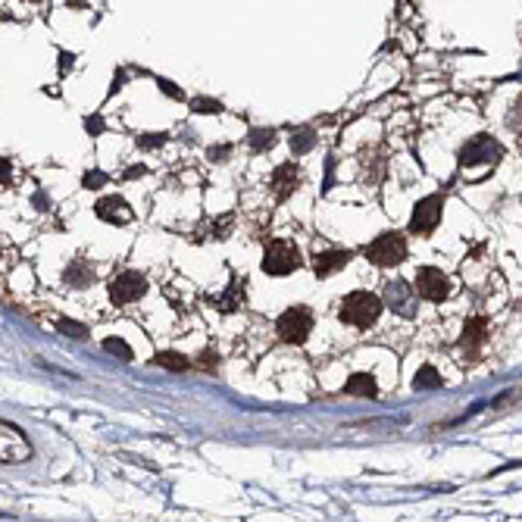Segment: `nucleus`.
<instances>
[{
	"label": "nucleus",
	"mask_w": 522,
	"mask_h": 522,
	"mask_svg": "<svg viewBox=\"0 0 522 522\" xmlns=\"http://www.w3.org/2000/svg\"><path fill=\"white\" fill-rule=\"evenodd\" d=\"M13 182V163L7 157H0V188Z\"/></svg>",
	"instance_id": "29"
},
{
	"label": "nucleus",
	"mask_w": 522,
	"mask_h": 522,
	"mask_svg": "<svg viewBox=\"0 0 522 522\" xmlns=\"http://www.w3.org/2000/svg\"><path fill=\"white\" fill-rule=\"evenodd\" d=\"M191 110H194V113L216 116V113H222V103L213 101V97H194V101H191Z\"/></svg>",
	"instance_id": "23"
},
{
	"label": "nucleus",
	"mask_w": 522,
	"mask_h": 522,
	"mask_svg": "<svg viewBox=\"0 0 522 522\" xmlns=\"http://www.w3.org/2000/svg\"><path fill=\"white\" fill-rule=\"evenodd\" d=\"M144 172H147V169H144V166H141V163H138V166H128V169L122 172V182H132V178H141V176H144Z\"/></svg>",
	"instance_id": "31"
},
{
	"label": "nucleus",
	"mask_w": 522,
	"mask_h": 522,
	"mask_svg": "<svg viewBox=\"0 0 522 522\" xmlns=\"http://www.w3.org/2000/svg\"><path fill=\"white\" fill-rule=\"evenodd\" d=\"M485 341H488V319H485V316H472V319H466L463 335H460V347L469 353V360H475L478 347H482Z\"/></svg>",
	"instance_id": "13"
},
{
	"label": "nucleus",
	"mask_w": 522,
	"mask_h": 522,
	"mask_svg": "<svg viewBox=\"0 0 522 522\" xmlns=\"http://www.w3.org/2000/svg\"><path fill=\"white\" fill-rule=\"evenodd\" d=\"M347 263H351V251H322L313 257V272L316 278H328L344 269Z\"/></svg>",
	"instance_id": "14"
},
{
	"label": "nucleus",
	"mask_w": 522,
	"mask_h": 522,
	"mask_svg": "<svg viewBox=\"0 0 522 522\" xmlns=\"http://www.w3.org/2000/svg\"><path fill=\"white\" fill-rule=\"evenodd\" d=\"M382 307H391L397 316H403V319H410V316H416V291L413 285L407 282V278H394V282L385 285L382 291Z\"/></svg>",
	"instance_id": "9"
},
{
	"label": "nucleus",
	"mask_w": 522,
	"mask_h": 522,
	"mask_svg": "<svg viewBox=\"0 0 522 522\" xmlns=\"http://www.w3.org/2000/svg\"><path fill=\"white\" fill-rule=\"evenodd\" d=\"M110 182V176H107V172H85V176H82V188H88V191H97V188H103V185H107Z\"/></svg>",
	"instance_id": "25"
},
{
	"label": "nucleus",
	"mask_w": 522,
	"mask_h": 522,
	"mask_svg": "<svg viewBox=\"0 0 522 522\" xmlns=\"http://www.w3.org/2000/svg\"><path fill=\"white\" fill-rule=\"evenodd\" d=\"M500 157H503V147L497 144L491 135H475V138H469L460 147L457 163L463 166V169H472V166H497Z\"/></svg>",
	"instance_id": "3"
},
{
	"label": "nucleus",
	"mask_w": 522,
	"mask_h": 522,
	"mask_svg": "<svg viewBox=\"0 0 522 522\" xmlns=\"http://www.w3.org/2000/svg\"><path fill=\"white\" fill-rule=\"evenodd\" d=\"M32 203H35V210H51V197H47L44 191H38V194L32 197Z\"/></svg>",
	"instance_id": "32"
},
{
	"label": "nucleus",
	"mask_w": 522,
	"mask_h": 522,
	"mask_svg": "<svg viewBox=\"0 0 522 522\" xmlns=\"http://www.w3.org/2000/svg\"><path fill=\"white\" fill-rule=\"evenodd\" d=\"M63 282L72 285V288H85V285L94 282V269H91V263H85V260H72L63 272Z\"/></svg>",
	"instance_id": "17"
},
{
	"label": "nucleus",
	"mask_w": 522,
	"mask_h": 522,
	"mask_svg": "<svg viewBox=\"0 0 522 522\" xmlns=\"http://www.w3.org/2000/svg\"><path fill=\"white\" fill-rule=\"evenodd\" d=\"M247 144H251L253 153H263L276 144V132H272V128H253V132L247 135Z\"/></svg>",
	"instance_id": "19"
},
{
	"label": "nucleus",
	"mask_w": 522,
	"mask_h": 522,
	"mask_svg": "<svg viewBox=\"0 0 522 522\" xmlns=\"http://www.w3.org/2000/svg\"><path fill=\"white\" fill-rule=\"evenodd\" d=\"M316 144V132L313 128H297V132H291V151L297 153V157H303V153H310Z\"/></svg>",
	"instance_id": "18"
},
{
	"label": "nucleus",
	"mask_w": 522,
	"mask_h": 522,
	"mask_svg": "<svg viewBox=\"0 0 522 522\" xmlns=\"http://www.w3.org/2000/svg\"><path fill=\"white\" fill-rule=\"evenodd\" d=\"M413 291L419 297H426V301L441 303V301H447V294H451V282H447V276L441 269H435V266H419V269H416Z\"/></svg>",
	"instance_id": "8"
},
{
	"label": "nucleus",
	"mask_w": 522,
	"mask_h": 522,
	"mask_svg": "<svg viewBox=\"0 0 522 522\" xmlns=\"http://www.w3.org/2000/svg\"><path fill=\"white\" fill-rule=\"evenodd\" d=\"M366 260L372 266H397L407 260V238L401 232H385L366 244Z\"/></svg>",
	"instance_id": "5"
},
{
	"label": "nucleus",
	"mask_w": 522,
	"mask_h": 522,
	"mask_svg": "<svg viewBox=\"0 0 522 522\" xmlns=\"http://www.w3.org/2000/svg\"><path fill=\"white\" fill-rule=\"evenodd\" d=\"M57 332L60 335H69V338H85V335H88V328H85L82 322H76V319H60L57 322Z\"/></svg>",
	"instance_id": "24"
},
{
	"label": "nucleus",
	"mask_w": 522,
	"mask_h": 522,
	"mask_svg": "<svg viewBox=\"0 0 522 522\" xmlns=\"http://www.w3.org/2000/svg\"><path fill=\"white\" fill-rule=\"evenodd\" d=\"M94 213H97V219L110 222V226H128V222L135 219V210L128 207V201H126V197H116V194L101 197L97 207H94Z\"/></svg>",
	"instance_id": "11"
},
{
	"label": "nucleus",
	"mask_w": 522,
	"mask_h": 522,
	"mask_svg": "<svg viewBox=\"0 0 522 522\" xmlns=\"http://www.w3.org/2000/svg\"><path fill=\"white\" fill-rule=\"evenodd\" d=\"M438 385H441V376H438V369H435L432 363H426V366H419V369H416L413 388H438Z\"/></svg>",
	"instance_id": "20"
},
{
	"label": "nucleus",
	"mask_w": 522,
	"mask_h": 522,
	"mask_svg": "<svg viewBox=\"0 0 522 522\" xmlns=\"http://www.w3.org/2000/svg\"><path fill=\"white\" fill-rule=\"evenodd\" d=\"M85 128H88V135H101L107 126H103V119L94 113V116H88V119H85Z\"/></svg>",
	"instance_id": "30"
},
{
	"label": "nucleus",
	"mask_w": 522,
	"mask_h": 522,
	"mask_svg": "<svg viewBox=\"0 0 522 522\" xmlns=\"http://www.w3.org/2000/svg\"><path fill=\"white\" fill-rule=\"evenodd\" d=\"M157 85H160V91H163V94H169L172 101H182V88H176V85L169 82V78H157Z\"/></svg>",
	"instance_id": "28"
},
{
	"label": "nucleus",
	"mask_w": 522,
	"mask_h": 522,
	"mask_svg": "<svg viewBox=\"0 0 522 522\" xmlns=\"http://www.w3.org/2000/svg\"><path fill=\"white\" fill-rule=\"evenodd\" d=\"M166 141H169V135H166V132H157V135H138V147H141V151H153V147L166 144Z\"/></svg>",
	"instance_id": "26"
},
{
	"label": "nucleus",
	"mask_w": 522,
	"mask_h": 522,
	"mask_svg": "<svg viewBox=\"0 0 522 522\" xmlns=\"http://www.w3.org/2000/svg\"><path fill=\"white\" fill-rule=\"evenodd\" d=\"M103 351L113 353V357H119V360H132L135 357L132 347H128L122 338H103Z\"/></svg>",
	"instance_id": "22"
},
{
	"label": "nucleus",
	"mask_w": 522,
	"mask_h": 522,
	"mask_svg": "<svg viewBox=\"0 0 522 522\" xmlns=\"http://www.w3.org/2000/svg\"><path fill=\"white\" fill-rule=\"evenodd\" d=\"M344 394L351 397H376L378 394V385H376V376L372 372H353L344 385Z\"/></svg>",
	"instance_id": "16"
},
{
	"label": "nucleus",
	"mask_w": 522,
	"mask_h": 522,
	"mask_svg": "<svg viewBox=\"0 0 522 522\" xmlns=\"http://www.w3.org/2000/svg\"><path fill=\"white\" fill-rule=\"evenodd\" d=\"M441 213H444V194L422 197V201L416 203L413 216H410V232L419 235V238L432 235L435 228H438V222H441Z\"/></svg>",
	"instance_id": "6"
},
{
	"label": "nucleus",
	"mask_w": 522,
	"mask_h": 522,
	"mask_svg": "<svg viewBox=\"0 0 522 522\" xmlns=\"http://www.w3.org/2000/svg\"><path fill=\"white\" fill-rule=\"evenodd\" d=\"M382 297L369 294V291H351V294L341 301V322H347V326L353 328H369L378 322V316H382Z\"/></svg>",
	"instance_id": "1"
},
{
	"label": "nucleus",
	"mask_w": 522,
	"mask_h": 522,
	"mask_svg": "<svg viewBox=\"0 0 522 522\" xmlns=\"http://www.w3.org/2000/svg\"><path fill=\"white\" fill-rule=\"evenodd\" d=\"M122 82H126V72L119 69V72H116V78H113V91H116V88H122Z\"/></svg>",
	"instance_id": "34"
},
{
	"label": "nucleus",
	"mask_w": 522,
	"mask_h": 522,
	"mask_svg": "<svg viewBox=\"0 0 522 522\" xmlns=\"http://www.w3.org/2000/svg\"><path fill=\"white\" fill-rule=\"evenodd\" d=\"M147 294V278L141 272H122L110 282V301L116 307H126V303H135Z\"/></svg>",
	"instance_id": "10"
},
{
	"label": "nucleus",
	"mask_w": 522,
	"mask_h": 522,
	"mask_svg": "<svg viewBox=\"0 0 522 522\" xmlns=\"http://www.w3.org/2000/svg\"><path fill=\"white\" fill-rule=\"evenodd\" d=\"M301 269V251H297L294 241H285V238H276L266 244V253H263V272L266 276H291V272Z\"/></svg>",
	"instance_id": "2"
},
{
	"label": "nucleus",
	"mask_w": 522,
	"mask_h": 522,
	"mask_svg": "<svg viewBox=\"0 0 522 522\" xmlns=\"http://www.w3.org/2000/svg\"><path fill=\"white\" fill-rule=\"evenodd\" d=\"M276 332L288 344H303L313 332V310L310 307H288L276 319Z\"/></svg>",
	"instance_id": "4"
},
{
	"label": "nucleus",
	"mask_w": 522,
	"mask_h": 522,
	"mask_svg": "<svg viewBox=\"0 0 522 522\" xmlns=\"http://www.w3.org/2000/svg\"><path fill=\"white\" fill-rule=\"evenodd\" d=\"M157 363L166 366V369H172V372H185L191 366V360L182 357V353H176V351H163V353H157Z\"/></svg>",
	"instance_id": "21"
},
{
	"label": "nucleus",
	"mask_w": 522,
	"mask_h": 522,
	"mask_svg": "<svg viewBox=\"0 0 522 522\" xmlns=\"http://www.w3.org/2000/svg\"><path fill=\"white\" fill-rule=\"evenodd\" d=\"M297 182H301V169H297L294 163L276 166V172H272V178H269V188H272V194H276V201H288L297 191Z\"/></svg>",
	"instance_id": "12"
},
{
	"label": "nucleus",
	"mask_w": 522,
	"mask_h": 522,
	"mask_svg": "<svg viewBox=\"0 0 522 522\" xmlns=\"http://www.w3.org/2000/svg\"><path fill=\"white\" fill-rule=\"evenodd\" d=\"M32 457V444L19 426L0 419V463H19Z\"/></svg>",
	"instance_id": "7"
},
{
	"label": "nucleus",
	"mask_w": 522,
	"mask_h": 522,
	"mask_svg": "<svg viewBox=\"0 0 522 522\" xmlns=\"http://www.w3.org/2000/svg\"><path fill=\"white\" fill-rule=\"evenodd\" d=\"M72 69V53H60V72Z\"/></svg>",
	"instance_id": "33"
},
{
	"label": "nucleus",
	"mask_w": 522,
	"mask_h": 522,
	"mask_svg": "<svg viewBox=\"0 0 522 522\" xmlns=\"http://www.w3.org/2000/svg\"><path fill=\"white\" fill-rule=\"evenodd\" d=\"M213 303L222 310V313H235V310H241L247 303L244 278H232V282H228V288H226V294H219Z\"/></svg>",
	"instance_id": "15"
},
{
	"label": "nucleus",
	"mask_w": 522,
	"mask_h": 522,
	"mask_svg": "<svg viewBox=\"0 0 522 522\" xmlns=\"http://www.w3.org/2000/svg\"><path fill=\"white\" fill-rule=\"evenodd\" d=\"M228 153H232V144H213V147H207V157L213 160V163H226Z\"/></svg>",
	"instance_id": "27"
}]
</instances>
